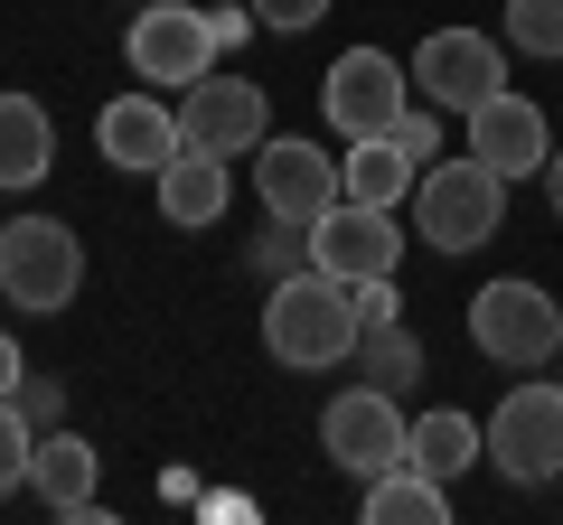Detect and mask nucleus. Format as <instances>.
<instances>
[{"label":"nucleus","mask_w":563,"mask_h":525,"mask_svg":"<svg viewBox=\"0 0 563 525\" xmlns=\"http://www.w3.org/2000/svg\"><path fill=\"white\" fill-rule=\"evenodd\" d=\"M357 338H366L357 282H339V272H320V262H301V272H282V282L263 291V347H273L282 366H301V376L347 366Z\"/></svg>","instance_id":"obj_1"},{"label":"nucleus","mask_w":563,"mask_h":525,"mask_svg":"<svg viewBox=\"0 0 563 525\" xmlns=\"http://www.w3.org/2000/svg\"><path fill=\"white\" fill-rule=\"evenodd\" d=\"M413 225H422V244H442V254H479L507 225V179L479 150H470V160H432L413 179Z\"/></svg>","instance_id":"obj_2"},{"label":"nucleus","mask_w":563,"mask_h":525,"mask_svg":"<svg viewBox=\"0 0 563 525\" xmlns=\"http://www.w3.org/2000/svg\"><path fill=\"white\" fill-rule=\"evenodd\" d=\"M76 282H85L76 225H57V216H10L0 225V291H10V310L57 320V310L76 301Z\"/></svg>","instance_id":"obj_3"},{"label":"nucleus","mask_w":563,"mask_h":525,"mask_svg":"<svg viewBox=\"0 0 563 525\" xmlns=\"http://www.w3.org/2000/svg\"><path fill=\"white\" fill-rule=\"evenodd\" d=\"M470 347H479L488 366H554L563 347V301L544 282H479L470 291Z\"/></svg>","instance_id":"obj_4"},{"label":"nucleus","mask_w":563,"mask_h":525,"mask_svg":"<svg viewBox=\"0 0 563 525\" xmlns=\"http://www.w3.org/2000/svg\"><path fill=\"white\" fill-rule=\"evenodd\" d=\"M320 450L347 469V479H385V469H413V423L395 413V384H347V394H329L320 413Z\"/></svg>","instance_id":"obj_5"},{"label":"nucleus","mask_w":563,"mask_h":525,"mask_svg":"<svg viewBox=\"0 0 563 525\" xmlns=\"http://www.w3.org/2000/svg\"><path fill=\"white\" fill-rule=\"evenodd\" d=\"M404 103H413V66H395L385 47H347L339 66H329L320 85V113L339 142H376V132H395Z\"/></svg>","instance_id":"obj_6"},{"label":"nucleus","mask_w":563,"mask_h":525,"mask_svg":"<svg viewBox=\"0 0 563 525\" xmlns=\"http://www.w3.org/2000/svg\"><path fill=\"white\" fill-rule=\"evenodd\" d=\"M488 460L517 488L563 479V384H507L488 413Z\"/></svg>","instance_id":"obj_7"},{"label":"nucleus","mask_w":563,"mask_h":525,"mask_svg":"<svg viewBox=\"0 0 563 525\" xmlns=\"http://www.w3.org/2000/svg\"><path fill=\"white\" fill-rule=\"evenodd\" d=\"M263 132H273V103H263V85H254V76H235V66H207V76L188 85V103H179V142H188V150L254 160Z\"/></svg>","instance_id":"obj_8"},{"label":"nucleus","mask_w":563,"mask_h":525,"mask_svg":"<svg viewBox=\"0 0 563 525\" xmlns=\"http://www.w3.org/2000/svg\"><path fill=\"white\" fill-rule=\"evenodd\" d=\"M254 188H263L273 216H301V225H320L329 206L347 198L339 160H329L320 142H301V132H263V142H254Z\"/></svg>","instance_id":"obj_9"},{"label":"nucleus","mask_w":563,"mask_h":525,"mask_svg":"<svg viewBox=\"0 0 563 525\" xmlns=\"http://www.w3.org/2000/svg\"><path fill=\"white\" fill-rule=\"evenodd\" d=\"M507 85V47L479 38V29H432V38L413 47V94H432L442 113H470V103H488Z\"/></svg>","instance_id":"obj_10"},{"label":"nucleus","mask_w":563,"mask_h":525,"mask_svg":"<svg viewBox=\"0 0 563 525\" xmlns=\"http://www.w3.org/2000/svg\"><path fill=\"white\" fill-rule=\"evenodd\" d=\"M470 150H479V160L498 169L507 188H517V179H544V160H554V132H544V103H526L517 85H498L488 103H470Z\"/></svg>","instance_id":"obj_11"},{"label":"nucleus","mask_w":563,"mask_h":525,"mask_svg":"<svg viewBox=\"0 0 563 525\" xmlns=\"http://www.w3.org/2000/svg\"><path fill=\"white\" fill-rule=\"evenodd\" d=\"M310 262L339 272V282H366V272H395L404 262V235H395V206H366V198H339L320 225H310Z\"/></svg>","instance_id":"obj_12"},{"label":"nucleus","mask_w":563,"mask_h":525,"mask_svg":"<svg viewBox=\"0 0 563 525\" xmlns=\"http://www.w3.org/2000/svg\"><path fill=\"white\" fill-rule=\"evenodd\" d=\"M225 47H217V29H207V10H141L132 20V76L141 85H198L207 66H217Z\"/></svg>","instance_id":"obj_13"},{"label":"nucleus","mask_w":563,"mask_h":525,"mask_svg":"<svg viewBox=\"0 0 563 525\" xmlns=\"http://www.w3.org/2000/svg\"><path fill=\"white\" fill-rule=\"evenodd\" d=\"M95 142L113 169H132V179H161L169 160H179V113H169L161 94H113L95 113Z\"/></svg>","instance_id":"obj_14"},{"label":"nucleus","mask_w":563,"mask_h":525,"mask_svg":"<svg viewBox=\"0 0 563 525\" xmlns=\"http://www.w3.org/2000/svg\"><path fill=\"white\" fill-rule=\"evenodd\" d=\"M151 188H161V225H179V235L217 225V216H225V198H235L225 160H217V150H188V142H179V160H169Z\"/></svg>","instance_id":"obj_15"},{"label":"nucleus","mask_w":563,"mask_h":525,"mask_svg":"<svg viewBox=\"0 0 563 525\" xmlns=\"http://www.w3.org/2000/svg\"><path fill=\"white\" fill-rule=\"evenodd\" d=\"M95 442L85 432H38V450H29V488H38L57 516H95Z\"/></svg>","instance_id":"obj_16"},{"label":"nucleus","mask_w":563,"mask_h":525,"mask_svg":"<svg viewBox=\"0 0 563 525\" xmlns=\"http://www.w3.org/2000/svg\"><path fill=\"white\" fill-rule=\"evenodd\" d=\"M57 169V122L38 94H0V188H38Z\"/></svg>","instance_id":"obj_17"},{"label":"nucleus","mask_w":563,"mask_h":525,"mask_svg":"<svg viewBox=\"0 0 563 525\" xmlns=\"http://www.w3.org/2000/svg\"><path fill=\"white\" fill-rule=\"evenodd\" d=\"M413 179H422V160L395 142V132L339 150V188H347V198H366V206H404V198H413Z\"/></svg>","instance_id":"obj_18"},{"label":"nucleus","mask_w":563,"mask_h":525,"mask_svg":"<svg viewBox=\"0 0 563 525\" xmlns=\"http://www.w3.org/2000/svg\"><path fill=\"white\" fill-rule=\"evenodd\" d=\"M488 460V423H470V413H422V423H413V469H432V479H470V469H479Z\"/></svg>","instance_id":"obj_19"},{"label":"nucleus","mask_w":563,"mask_h":525,"mask_svg":"<svg viewBox=\"0 0 563 525\" xmlns=\"http://www.w3.org/2000/svg\"><path fill=\"white\" fill-rule=\"evenodd\" d=\"M451 516V488L432 469H385L366 479V525H442Z\"/></svg>","instance_id":"obj_20"},{"label":"nucleus","mask_w":563,"mask_h":525,"mask_svg":"<svg viewBox=\"0 0 563 525\" xmlns=\"http://www.w3.org/2000/svg\"><path fill=\"white\" fill-rule=\"evenodd\" d=\"M357 366H366L376 384H395V394H404V384L422 376V338H413L404 320H376V328L357 338Z\"/></svg>","instance_id":"obj_21"},{"label":"nucleus","mask_w":563,"mask_h":525,"mask_svg":"<svg viewBox=\"0 0 563 525\" xmlns=\"http://www.w3.org/2000/svg\"><path fill=\"white\" fill-rule=\"evenodd\" d=\"M507 47H526V57H563V0H507Z\"/></svg>","instance_id":"obj_22"},{"label":"nucleus","mask_w":563,"mask_h":525,"mask_svg":"<svg viewBox=\"0 0 563 525\" xmlns=\"http://www.w3.org/2000/svg\"><path fill=\"white\" fill-rule=\"evenodd\" d=\"M301 262H310V225H301V216H273V206H263L254 272H273V282H282V272H301Z\"/></svg>","instance_id":"obj_23"},{"label":"nucleus","mask_w":563,"mask_h":525,"mask_svg":"<svg viewBox=\"0 0 563 525\" xmlns=\"http://www.w3.org/2000/svg\"><path fill=\"white\" fill-rule=\"evenodd\" d=\"M29 450H38V432H29V413L0 394V488H20V479H29Z\"/></svg>","instance_id":"obj_24"},{"label":"nucleus","mask_w":563,"mask_h":525,"mask_svg":"<svg viewBox=\"0 0 563 525\" xmlns=\"http://www.w3.org/2000/svg\"><path fill=\"white\" fill-rule=\"evenodd\" d=\"M10 404L29 413V432H66V384H57V376H20Z\"/></svg>","instance_id":"obj_25"},{"label":"nucleus","mask_w":563,"mask_h":525,"mask_svg":"<svg viewBox=\"0 0 563 525\" xmlns=\"http://www.w3.org/2000/svg\"><path fill=\"white\" fill-rule=\"evenodd\" d=\"M395 142L413 150L422 169H432V160H442V103H432V113H422V103H404V122H395Z\"/></svg>","instance_id":"obj_26"},{"label":"nucleus","mask_w":563,"mask_h":525,"mask_svg":"<svg viewBox=\"0 0 563 525\" xmlns=\"http://www.w3.org/2000/svg\"><path fill=\"white\" fill-rule=\"evenodd\" d=\"M254 20H263V29H282V38H291V29L329 20V0H254Z\"/></svg>","instance_id":"obj_27"},{"label":"nucleus","mask_w":563,"mask_h":525,"mask_svg":"<svg viewBox=\"0 0 563 525\" xmlns=\"http://www.w3.org/2000/svg\"><path fill=\"white\" fill-rule=\"evenodd\" d=\"M357 310H366V328H376V320H395V310H404L395 272H366V282H357Z\"/></svg>","instance_id":"obj_28"},{"label":"nucleus","mask_w":563,"mask_h":525,"mask_svg":"<svg viewBox=\"0 0 563 525\" xmlns=\"http://www.w3.org/2000/svg\"><path fill=\"white\" fill-rule=\"evenodd\" d=\"M207 29H217V47H244V29H254V10H207Z\"/></svg>","instance_id":"obj_29"},{"label":"nucleus","mask_w":563,"mask_h":525,"mask_svg":"<svg viewBox=\"0 0 563 525\" xmlns=\"http://www.w3.org/2000/svg\"><path fill=\"white\" fill-rule=\"evenodd\" d=\"M0 394H20V338L0 328Z\"/></svg>","instance_id":"obj_30"},{"label":"nucleus","mask_w":563,"mask_h":525,"mask_svg":"<svg viewBox=\"0 0 563 525\" xmlns=\"http://www.w3.org/2000/svg\"><path fill=\"white\" fill-rule=\"evenodd\" d=\"M544 206L563 216V142H554V160H544Z\"/></svg>","instance_id":"obj_31"}]
</instances>
